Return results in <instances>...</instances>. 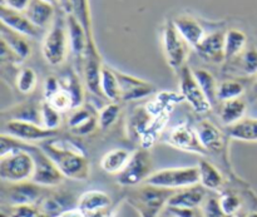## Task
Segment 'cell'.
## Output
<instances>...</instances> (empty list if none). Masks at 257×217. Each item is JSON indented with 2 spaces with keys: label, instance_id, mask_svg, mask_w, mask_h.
Wrapping results in <instances>:
<instances>
[{
  "label": "cell",
  "instance_id": "obj_1",
  "mask_svg": "<svg viewBox=\"0 0 257 217\" xmlns=\"http://www.w3.org/2000/svg\"><path fill=\"white\" fill-rule=\"evenodd\" d=\"M42 150L57 165L65 178L85 181L90 176V162L84 150L69 140H50L40 143Z\"/></svg>",
  "mask_w": 257,
  "mask_h": 217
},
{
  "label": "cell",
  "instance_id": "obj_2",
  "mask_svg": "<svg viewBox=\"0 0 257 217\" xmlns=\"http://www.w3.org/2000/svg\"><path fill=\"white\" fill-rule=\"evenodd\" d=\"M175 190L142 185L132 187L125 195V201L140 213L141 217H160L163 208L167 206L168 200L173 196Z\"/></svg>",
  "mask_w": 257,
  "mask_h": 217
},
{
  "label": "cell",
  "instance_id": "obj_3",
  "mask_svg": "<svg viewBox=\"0 0 257 217\" xmlns=\"http://www.w3.org/2000/svg\"><path fill=\"white\" fill-rule=\"evenodd\" d=\"M69 47L67 17L55 15L54 22L50 25L49 32L45 35L42 44V53L48 64L53 67L62 65L65 62Z\"/></svg>",
  "mask_w": 257,
  "mask_h": 217
},
{
  "label": "cell",
  "instance_id": "obj_4",
  "mask_svg": "<svg viewBox=\"0 0 257 217\" xmlns=\"http://www.w3.org/2000/svg\"><path fill=\"white\" fill-rule=\"evenodd\" d=\"M27 150L32 155L34 160V175L32 181L42 187H57L62 185L64 181V176L60 172L54 162L49 158V156L42 150L40 146H35L34 143L23 142L20 145V150Z\"/></svg>",
  "mask_w": 257,
  "mask_h": 217
},
{
  "label": "cell",
  "instance_id": "obj_5",
  "mask_svg": "<svg viewBox=\"0 0 257 217\" xmlns=\"http://www.w3.org/2000/svg\"><path fill=\"white\" fill-rule=\"evenodd\" d=\"M34 160L27 150H18L0 156V178L7 183L32 181Z\"/></svg>",
  "mask_w": 257,
  "mask_h": 217
},
{
  "label": "cell",
  "instance_id": "obj_6",
  "mask_svg": "<svg viewBox=\"0 0 257 217\" xmlns=\"http://www.w3.org/2000/svg\"><path fill=\"white\" fill-rule=\"evenodd\" d=\"M153 158L150 148L140 147L132 153L124 170L117 175L118 185L123 187H137L148 180L153 171Z\"/></svg>",
  "mask_w": 257,
  "mask_h": 217
},
{
  "label": "cell",
  "instance_id": "obj_7",
  "mask_svg": "<svg viewBox=\"0 0 257 217\" xmlns=\"http://www.w3.org/2000/svg\"><path fill=\"white\" fill-rule=\"evenodd\" d=\"M145 183L156 187L168 188V190H181L200 183V171L198 166L192 167H172L155 171Z\"/></svg>",
  "mask_w": 257,
  "mask_h": 217
},
{
  "label": "cell",
  "instance_id": "obj_8",
  "mask_svg": "<svg viewBox=\"0 0 257 217\" xmlns=\"http://www.w3.org/2000/svg\"><path fill=\"white\" fill-rule=\"evenodd\" d=\"M162 44L167 64L173 70H181L187 62L190 45L181 37L172 20L166 22L162 30Z\"/></svg>",
  "mask_w": 257,
  "mask_h": 217
},
{
  "label": "cell",
  "instance_id": "obj_9",
  "mask_svg": "<svg viewBox=\"0 0 257 217\" xmlns=\"http://www.w3.org/2000/svg\"><path fill=\"white\" fill-rule=\"evenodd\" d=\"M195 128L207 155L217 156L226 162L228 157V142L231 140L227 133L208 120H201Z\"/></svg>",
  "mask_w": 257,
  "mask_h": 217
},
{
  "label": "cell",
  "instance_id": "obj_10",
  "mask_svg": "<svg viewBox=\"0 0 257 217\" xmlns=\"http://www.w3.org/2000/svg\"><path fill=\"white\" fill-rule=\"evenodd\" d=\"M102 58L98 52L97 44L94 42V37L92 34H87V49H85L84 59H83V78L84 84L90 93L98 97H103L100 90V78L103 70Z\"/></svg>",
  "mask_w": 257,
  "mask_h": 217
},
{
  "label": "cell",
  "instance_id": "obj_11",
  "mask_svg": "<svg viewBox=\"0 0 257 217\" xmlns=\"http://www.w3.org/2000/svg\"><path fill=\"white\" fill-rule=\"evenodd\" d=\"M48 191L45 187L37 185L33 181H25L19 183H9L7 187L3 188L2 197L10 206L19 205H39Z\"/></svg>",
  "mask_w": 257,
  "mask_h": 217
},
{
  "label": "cell",
  "instance_id": "obj_12",
  "mask_svg": "<svg viewBox=\"0 0 257 217\" xmlns=\"http://www.w3.org/2000/svg\"><path fill=\"white\" fill-rule=\"evenodd\" d=\"M178 72H180V93L182 94L183 99L193 108L196 113L205 115L212 111V105L198 85L192 69L185 65Z\"/></svg>",
  "mask_w": 257,
  "mask_h": 217
},
{
  "label": "cell",
  "instance_id": "obj_13",
  "mask_svg": "<svg viewBox=\"0 0 257 217\" xmlns=\"http://www.w3.org/2000/svg\"><path fill=\"white\" fill-rule=\"evenodd\" d=\"M166 143L173 148H177L180 151L196 153V155L206 156L207 152L203 148L200 138H198L196 128L191 127L187 121L182 123H178L173 128H171L170 132L165 137Z\"/></svg>",
  "mask_w": 257,
  "mask_h": 217
},
{
  "label": "cell",
  "instance_id": "obj_14",
  "mask_svg": "<svg viewBox=\"0 0 257 217\" xmlns=\"http://www.w3.org/2000/svg\"><path fill=\"white\" fill-rule=\"evenodd\" d=\"M3 133L17 140L27 143L44 142V141L54 138L58 131H50L37 123L25 122V121H5L3 125Z\"/></svg>",
  "mask_w": 257,
  "mask_h": 217
},
{
  "label": "cell",
  "instance_id": "obj_15",
  "mask_svg": "<svg viewBox=\"0 0 257 217\" xmlns=\"http://www.w3.org/2000/svg\"><path fill=\"white\" fill-rule=\"evenodd\" d=\"M114 73L118 78V82H119L120 90H122L120 100H123V102L143 99V98L150 97L156 92L155 85L147 80L141 79L135 75L125 74V73L119 72L117 69H114Z\"/></svg>",
  "mask_w": 257,
  "mask_h": 217
},
{
  "label": "cell",
  "instance_id": "obj_16",
  "mask_svg": "<svg viewBox=\"0 0 257 217\" xmlns=\"http://www.w3.org/2000/svg\"><path fill=\"white\" fill-rule=\"evenodd\" d=\"M68 127L74 136H88L99 127L98 112L89 104L74 108L68 118Z\"/></svg>",
  "mask_w": 257,
  "mask_h": 217
},
{
  "label": "cell",
  "instance_id": "obj_17",
  "mask_svg": "<svg viewBox=\"0 0 257 217\" xmlns=\"http://www.w3.org/2000/svg\"><path fill=\"white\" fill-rule=\"evenodd\" d=\"M225 34L226 33L221 30L206 34L200 44L195 48L196 53L203 60L212 64L223 63L225 62Z\"/></svg>",
  "mask_w": 257,
  "mask_h": 217
},
{
  "label": "cell",
  "instance_id": "obj_18",
  "mask_svg": "<svg viewBox=\"0 0 257 217\" xmlns=\"http://www.w3.org/2000/svg\"><path fill=\"white\" fill-rule=\"evenodd\" d=\"M75 207H78V198L68 192H48L38 205L40 212L48 217H59Z\"/></svg>",
  "mask_w": 257,
  "mask_h": 217
},
{
  "label": "cell",
  "instance_id": "obj_19",
  "mask_svg": "<svg viewBox=\"0 0 257 217\" xmlns=\"http://www.w3.org/2000/svg\"><path fill=\"white\" fill-rule=\"evenodd\" d=\"M0 20L2 24L7 25L8 28L25 35L27 38H38L40 34L39 28L30 22L25 13L10 9L5 5H0Z\"/></svg>",
  "mask_w": 257,
  "mask_h": 217
},
{
  "label": "cell",
  "instance_id": "obj_20",
  "mask_svg": "<svg viewBox=\"0 0 257 217\" xmlns=\"http://www.w3.org/2000/svg\"><path fill=\"white\" fill-rule=\"evenodd\" d=\"M207 195V190L198 183L176 191L172 197L168 200L167 206L177 208H200L205 202Z\"/></svg>",
  "mask_w": 257,
  "mask_h": 217
},
{
  "label": "cell",
  "instance_id": "obj_21",
  "mask_svg": "<svg viewBox=\"0 0 257 217\" xmlns=\"http://www.w3.org/2000/svg\"><path fill=\"white\" fill-rule=\"evenodd\" d=\"M67 25L70 52L74 55L75 60L80 65V68H82L85 49H87V33H85L84 28L82 27V24L78 22L77 18L73 14H67Z\"/></svg>",
  "mask_w": 257,
  "mask_h": 217
},
{
  "label": "cell",
  "instance_id": "obj_22",
  "mask_svg": "<svg viewBox=\"0 0 257 217\" xmlns=\"http://www.w3.org/2000/svg\"><path fill=\"white\" fill-rule=\"evenodd\" d=\"M156 118L157 117H155V116L150 112L147 105H142V107L136 108L132 112V115L130 116V120H128L127 132L131 140L141 142V140L145 137L146 133H147L148 131H150V128L153 126Z\"/></svg>",
  "mask_w": 257,
  "mask_h": 217
},
{
  "label": "cell",
  "instance_id": "obj_23",
  "mask_svg": "<svg viewBox=\"0 0 257 217\" xmlns=\"http://www.w3.org/2000/svg\"><path fill=\"white\" fill-rule=\"evenodd\" d=\"M173 24H175L176 29L180 33L181 37L188 43L190 47H192L195 49L198 44L201 43V40L205 38V29H203L202 25L200 24L198 20H196L195 18L191 17V15H178L175 19L172 20Z\"/></svg>",
  "mask_w": 257,
  "mask_h": 217
},
{
  "label": "cell",
  "instance_id": "obj_24",
  "mask_svg": "<svg viewBox=\"0 0 257 217\" xmlns=\"http://www.w3.org/2000/svg\"><path fill=\"white\" fill-rule=\"evenodd\" d=\"M2 117L5 118L4 121H25L42 126V103L23 102L9 111H3Z\"/></svg>",
  "mask_w": 257,
  "mask_h": 217
},
{
  "label": "cell",
  "instance_id": "obj_25",
  "mask_svg": "<svg viewBox=\"0 0 257 217\" xmlns=\"http://www.w3.org/2000/svg\"><path fill=\"white\" fill-rule=\"evenodd\" d=\"M24 13L30 22L39 29L48 27L49 24L52 25L55 19V8L43 0H30Z\"/></svg>",
  "mask_w": 257,
  "mask_h": 217
},
{
  "label": "cell",
  "instance_id": "obj_26",
  "mask_svg": "<svg viewBox=\"0 0 257 217\" xmlns=\"http://www.w3.org/2000/svg\"><path fill=\"white\" fill-rule=\"evenodd\" d=\"M198 171H200V185H202L206 190L212 192L223 191L225 177L212 162L207 160H200Z\"/></svg>",
  "mask_w": 257,
  "mask_h": 217
},
{
  "label": "cell",
  "instance_id": "obj_27",
  "mask_svg": "<svg viewBox=\"0 0 257 217\" xmlns=\"http://www.w3.org/2000/svg\"><path fill=\"white\" fill-rule=\"evenodd\" d=\"M218 110H220L218 116H220L221 122L226 127H230L245 118L246 112H247V102L243 98L226 100V102L220 103Z\"/></svg>",
  "mask_w": 257,
  "mask_h": 217
},
{
  "label": "cell",
  "instance_id": "obj_28",
  "mask_svg": "<svg viewBox=\"0 0 257 217\" xmlns=\"http://www.w3.org/2000/svg\"><path fill=\"white\" fill-rule=\"evenodd\" d=\"M0 40L5 42V44L18 55L22 60H25L32 53L30 43L25 35L14 32L13 29L8 28L7 25L2 24L0 27Z\"/></svg>",
  "mask_w": 257,
  "mask_h": 217
},
{
  "label": "cell",
  "instance_id": "obj_29",
  "mask_svg": "<svg viewBox=\"0 0 257 217\" xmlns=\"http://www.w3.org/2000/svg\"><path fill=\"white\" fill-rule=\"evenodd\" d=\"M132 153L127 148H114L100 160V168L109 175H119L130 162Z\"/></svg>",
  "mask_w": 257,
  "mask_h": 217
},
{
  "label": "cell",
  "instance_id": "obj_30",
  "mask_svg": "<svg viewBox=\"0 0 257 217\" xmlns=\"http://www.w3.org/2000/svg\"><path fill=\"white\" fill-rule=\"evenodd\" d=\"M109 206H112V198L104 191H85L78 197V208L84 213L94 212Z\"/></svg>",
  "mask_w": 257,
  "mask_h": 217
},
{
  "label": "cell",
  "instance_id": "obj_31",
  "mask_svg": "<svg viewBox=\"0 0 257 217\" xmlns=\"http://www.w3.org/2000/svg\"><path fill=\"white\" fill-rule=\"evenodd\" d=\"M192 72L198 85L205 93L206 98L211 103L212 108L220 105V102H218V85H220V83L217 82L215 75L208 72L207 69H203V68H195V69H192Z\"/></svg>",
  "mask_w": 257,
  "mask_h": 217
},
{
  "label": "cell",
  "instance_id": "obj_32",
  "mask_svg": "<svg viewBox=\"0 0 257 217\" xmlns=\"http://www.w3.org/2000/svg\"><path fill=\"white\" fill-rule=\"evenodd\" d=\"M228 137L243 142H257V118L245 117L226 130Z\"/></svg>",
  "mask_w": 257,
  "mask_h": 217
},
{
  "label": "cell",
  "instance_id": "obj_33",
  "mask_svg": "<svg viewBox=\"0 0 257 217\" xmlns=\"http://www.w3.org/2000/svg\"><path fill=\"white\" fill-rule=\"evenodd\" d=\"M247 48V37L242 30L230 29L225 34V62L237 58Z\"/></svg>",
  "mask_w": 257,
  "mask_h": 217
},
{
  "label": "cell",
  "instance_id": "obj_34",
  "mask_svg": "<svg viewBox=\"0 0 257 217\" xmlns=\"http://www.w3.org/2000/svg\"><path fill=\"white\" fill-rule=\"evenodd\" d=\"M100 90L103 97L109 99L110 102H119L122 98V90H120L119 82L114 73V68L108 65H103L102 78H100Z\"/></svg>",
  "mask_w": 257,
  "mask_h": 217
},
{
  "label": "cell",
  "instance_id": "obj_35",
  "mask_svg": "<svg viewBox=\"0 0 257 217\" xmlns=\"http://www.w3.org/2000/svg\"><path fill=\"white\" fill-rule=\"evenodd\" d=\"M226 64L237 70L238 74L243 75H257V48L248 47L231 62Z\"/></svg>",
  "mask_w": 257,
  "mask_h": 217
},
{
  "label": "cell",
  "instance_id": "obj_36",
  "mask_svg": "<svg viewBox=\"0 0 257 217\" xmlns=\"http://www.w3.org/2000/svg\"><path fill=\"white\" fill-rule=\"evenodd\" d=\"M60 83H62L63 89L72 98L74 108H78L84 104V90H83L82 82H80V78L77 73L69 70L64 75V78L60 79Z\"/></svg>",
  "mask_w": 257,
  "mask_h": 217
},
{
  "label": "cell",
  "instance_id": "obj_37",
  "mask_svg": "<svg viewBox=\"0 0 257 217\" xmlns=\"http://www.w3.org/2000/svg\"><path fill=\"white\" fill-rule=\"evenodd\" d=\"M246 93V84L240 79H226L218 85V102L242 98Z\"/></svg>",
  "mask_w": 257,
  "mask_h": 217
},
{
  "label": "cell",
  "instance_id": "obj_38",
  "mask_svg": "<svg viewBox=\"0 0 257 217\" xmlns=\"http://www.w3.org/2000/svg\"><path fill=\"white\" fill-rule=\"evenodd\" d=\"M218 202L223 212L230 217H236L241 212L242 200L236 192L231 190L221 191L218 195Z\"/></svg>",
  "mask_w": 257,
  "mask_h": 217
},
{
  "label": "cell",
  "instance_id": "obj_39",
  "mask_svg": "<svg viewBox=\"0 0 257 217\" xmlns=\"http://www.w3.org/2000/svg\"><path fill=\"white\" fill-rule=\"evenodd\" d=\"M72 14L82 24L87 34L93 33L89 0H72Z\"/></svg>",
  "mask_w": 257,
  "mask_h": 217
},
{
  "label": "cell",
  "instance_id": "obj_40",
  "mask_svg": "<svg viewBox=\"0 0 257 217\" xmlns=\"http://www.w3.org/2000/svg\"><path fill=\"white\" fill-rule=\"evenodd\" d=\"M15 83H17V88L20 93L30 94L37 88L38 75L35 70L32 69V68H22L19 73H18L17 78H15Z\"/></svg>",
  "mask_w": 257,
  "mask_h": 217
},
{
  "label": "cell",
  "instance_id": "obj_41",
  "mask_svg": "<svg viewBox=\"0 0 257 217\" xmlns=\"http://www.w3.org/2000/svg\"><path fill=\"white\" fill-rule=\"evenodd\" d=\"M62 125V113L58 112L49 102H42V126L47 130L58 131Z\"/></svg>",
  "mask_w": 257,
  "mask_h": 217
},
{
  "label": "cell",
  "instance_id": "obj_42",
  "mask_svg": "<svg viewBox=\"0 0 257 217\" xmlns=\"http://www.w3.org/2000/svg\"><path fill=\"white\" fill-rule=\"evenodd\" d=\"M120 115V105L118 102H110L98 112V120H99V128L108 130L112 127L118 121Z\"/></svg>",
  "mask_w": 257,
  "mask_h": 217
},
{
  "label": "cell",
  "instance_id": "obj_43",
  "mask_svg": "<svg viewBox=\"0 0 257 217\" xmlns=\"http://www.w3.org/2000/svg\"><path fill=\"white\" fill-rule=\"evenodd\" d=\"M39 212L38 206L34 205H3L0 217H37Z\"/></svg>",
  "mask_w": 257,
  "mask_h": 217
},
{
  "label": "cell",
  "instance_id": "obj_44",
  "mask_svg": "<svg viewBox=\"0 0 257 217\" xmlns=\"http://www.w3.org/2000/svg\"><path fill=\"white\" fill-rule=\"evenodd\" d=\"M201 211H202L203 217H230L226 215L221 208L220 202H218V196L210 195V193L201 206Z\"/></svg>",
  "mask_w": 257,
  "mask_h": 217
},
{
  "label": "cell",
  "instance_id": "obj_45",
  "mask_svg": "<svg viewBox=\"0 0 257 217\" xmlns=\"http://www.w3.org/2000/svg\"><path fill=\"white\" fill-rule=\"evenodd\" d=\"M49 102L58 112L60 113H65V112H69V111L74 110V105H73V100L70 98V95L65 92L64 89L62 88V90L57 93L55 95H53L49 100Z\"/></svg>",
  "mask_w": 257,
  "mask_h": 217
},
{
  "label": "cell",
  "instance_id": "obj_46",
  "mask_svg": "<svg viewBox=\"0 0 257 217\" xmlns=\"http://www.w3.org/2000/svg\"><path fill=\"white\" fill-rule=\"evenodd\" d=\"M59 90H62V83L54 75H48L44 80V89H43V95L44 100H49L53 95L57 94Z\"/></svg>",
  "mask_w": 257,
  "mask_h": 217
},
{
  "label": "cell",
  "instance_id": "obj_47",
  "mask_svg": "<svg viewBox=\"0 0 257 217\" xmlns=\"http://www.w3.org/2000/svg\"><path fill=\"white\" fill-rule=\"evenodd\" d=\"M0 58H2V62L3 63H8V64H12V65H17L20 64L23 62L7 44L5 42L0 40Z\"/></svg>",
  "mask_w": 257,
  "mask_h": 217
},
{
  "label": "cell",
  "instance_id": "obj_48",
  "mask_svg": "<svg viewBox=\"0 0 257 217\" xmlns=\"http://www.w3.org/2000/svg\"><path fill=\"white\" fill-rule=\"evenodd\" d=\"M30 0H2V5L10 8V9L18 10L24 13L29 5Z\"/></svg>",
  "mask_w": 257,
  "mask_h": 217
},
{
  "label": "cell",
  "instance_id": "obj_49",
  "mask_svg": "<svg viewBox=\"0 0 257 217\" xmlns=\"http://www.w3.org/2000/svg\"><path fill=\"white\" fill-rule=\"evenodd\" d=\"M117 212V207L115 206H109V207L102 208V210L94 211V212L85 213L87 217H114Z\"/></svg>",
  "mask_w": 257,
  "mask_h": 217
},
{
  "label": "cell",
  "instance_id": "obj_50",
  "mask_svg": "<svg viewBox=\"0 0 257 217\" xmlns=\"http://www.w3.org/2000/svg\"><path fill=\"white\" fill-rule=\"evenodd\" d=\"M59 217H87V216H85V213L82 212L79 208L75 207V208H73V210L67 211V212H64L63 215H60Z\"/></svg>",
  "mask_w": 257,
  "mask_h": 217
},
{
  "label": "cell",
  "instance_id": "obj_51",
  "mask_svg": "<svg viewBox=\"0 0 257 217\" xmlns=\"http://www.w3.org/2000/svg\"><path fill=\"white\" fill-rule=\"evenodd\" d=\"M60 8L67 14H72V0H60Z\"/></svg>",
  "mask_w": 257,
  "mask_h": 217
},
{
  "label": "cell",
  "instance_id": "obj_52",
  "mask_svg": "<svg viewBox=\"0 0 257 217\" xmlns=\"http://www.w3.org/2000/svg\"><path fill=\"white\" fill-rule=\"evenodd\" d=\"M250 95L253 98V99H257V77H256V79L253 80L252 85H251Z\"/></svg>",
  "mask_w": 257,
  "mask_h": 217
},
{
  "label": "cell",
  "instance_id": "obj_53",
  "mask_svg": "<svg viewBox=\"0 0 257 217\" xmlns=\"http://www.w3.org/2000/svg\"><path fill=\"white\" fill-rule=\"evenodd\" d=\"M236 217H257V211H248V212L242 213V215H241V213H238Z\"/></svg>",
  "mask_w": 257,
  "mask_h": 217
},
{
  "label": "cell",
  "instance_id": "obj_54",
  "mask_svg": "<svg viewBox=\"0 0 257 217\" xmlns=\"http://www.w3.org/2000/svg\"><path fill=\"white\" fill-rule=\"evenodd\" d=\"M43 2L48 3V4H50V5H53L54 8L60 7V0H43Z\"/></svg>",
  "mask_w": 257,
  "mask_h": 217
},
{
  "label": "cell",
  "instance_id": "obj_55",
  "mask_svg": "<svg viewBox=\"0 0 257 217\" xmlns=\"http://www.w3.org/2000/svg\"><path fill=\"white\" fill-rule=\"evenodd\" d=\"M160 217H175V216H172V215H171V213H168V212H165V215L160 216Z\"/></svg>",
  "mask_w": 257,
  "mask_h": 217
}]
</instances>
